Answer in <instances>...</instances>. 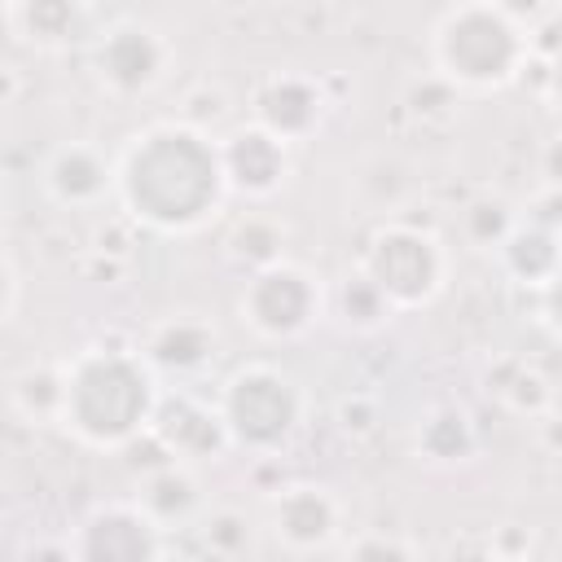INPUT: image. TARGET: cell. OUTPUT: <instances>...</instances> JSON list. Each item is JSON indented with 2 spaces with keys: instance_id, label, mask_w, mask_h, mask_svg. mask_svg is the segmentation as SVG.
Wrapping results in <instances>:
<instances>
[{
  "instance_id": "9a60e30c",
  "label": "cell",
  "mask_w": 562,
  "mask_h": 562,
  "mask_svg": "<svg viewBox=\"0 0 562 562\" xmlns=\"http://www.w3.org/2000/svg\"><path fill=\"white\" fill-rule=\"evenodd\" d=\"M88 0H9V31L40 53H61L88 35Z\"/></svg>"
},
{
  "instance_id": "8992f818",
  "label": "cell",
  "mask_w": 562,
  "mask_h": 562,
  "mask_svg": "<svg viewBox=\"0 0 562 562\" xmlns=\"http://www.w3.org/2000/svg\"><path fill=\"white\" fill-rule=\"evenodd\" d=\"M237 316L263 342H294L325 316V285L312 268L294 259L263 263L246 277L237 294Z\"/></svg>"
},
{
  "instance_id": "ba28073f",
  "label": "cell",
  "mask_w": 562,
  "mask_h": 562,
  "mask_svg": "<svg viewBox=\"0 0 562 562\" xmlns=\"http://www.w3.org/2000/svg\"><path fill=\"white\" fill-rule=\"evenodd\" d=\"M347 514H342V501L325 487V483H307V479H294V483H281L268 492V505H263V527L268 536L285 549V553H329L338 549L342 540V527Z\"/></svg>"
},
{
  "instance_id": "83f0119b",
  "label": "cell",
  "mask_w": 562,
  "mask_h": 562,
  "mask_svg": "<svg viewBox=\"0 0 562 562\" xmlns=\"http://www.w3.org/2000/svg\"><path fill=\"white\" fill-rule=\"evenodd\" d=\"M496 4H501L522 31H527L531 22H540L544 13H553V0H496Z\"/></svg>"
},
{
  "instance_id": "e0dca14e",
  "label": "cell",
  "mask_w": 562,
  "mask_h": 562,
  "mask_svg": "<svg viewBox=\"0 0 562 562\" xmlns=\"http://www.w3.org/2000/svg\"><path fill=\"white\" fill-rule=\"evenodd\" d=\"M136 505L162 527H184L202 514V483H198V465H184V461H162L154 470L140 474V487H136Z\"/></svg>"
},
{
  "instance_id": "8fae6325",
  "label": "cell",
  "mask_w": 562,
  "mask_h": 562,
  "mask_svg": "<svg viewBox=\"0 0 562 562\" xmlns=\"http://www.w3.org/2000/svg\"><path fill=\"white\" fill-rule=\"evenodd\" d=\"M149 435L184 465L220 461L233 448L228 430L220 422V408L189 391H158L154 413H149Z\"/></svg>"
},
{
  "instance_id": "d6986e66",
  "label": "cell",
  "mask_w": 562,
  "mask_h": 562,
  "mask_svg": "<svg viewBox=\"0 0 562 562\" xmlns=\"http://www.w3.org/2000/svg\"><path fill=\"white\" fill-rule=\"evenodd\" d=\"M487 395H496L518 417H549L553 413V382L522 356H501L487 369Z\"/></svg>"
},
{
  "instance_id": "2e32d148",
  "label": "cell",
  "mask_w": 562,
  "mask_h": 562,
  "mask_svg": "<svg viewBox=\"0 0 562 562\" xmlns=\"http://www.w3.org/2000/svg\"><path fill=\"white\" fill-rule=\"evenodd\" d=\"M413 452L435 470H457L479 457V426L461 404H430L413 430Z\"/></svg>"
},
{
  "instance_id": "5bb4252c",
  "label": "cell",
  "mask_w": 562,
  "mask_h": 562,
  "mask_svg": "<svg viewBox=\"0 0 562 562\" xmlns=\"http://www.w3.org/2000/svg\"><path fill=\"white\" fill-rule=\"evenodd\" d=\"M44 189L57 206H97L114 193V158L88 140H66L44 158Z\"/></svg>"
},
{
  "instance_id": "4316f807",
  "label": "cell",
  "mask_w": 562,
  "mask_h": 562,
  "mask_svg": "<svg viewBox=\"0 0 562 562\" xmlns=\"http://www.w3.org/2000/svg\"><path fill=\"white\" fill-rule=\"evenodd\" d=\"M338 426L351 430V435H369L378 426V404L369 395H347L338 404Z\"/></svg>"
},
{
  "instance_id": "30bf717a",
  "label": "cell",
  "mask_w": 562,
  "mask_h": 562,
  "mask_svg": "<svg viewBox=\"0 0 562 562\" xmlns=\"http://www.w3.org/2000/svg\"><path fill=\"white\" fill-rule=\"evenodd\" d=\"M325 114H329V92L316 75L303 70H272L250 92V123H259L285 145L316 136Z\"/></svg>"
},
{
  "instance_id": "52a82bcc",
  "label": "cell",
  "mask_w": 562,
  "mask_h": 562,
  "mask_svg": "<svg viewBox=\"0 0 562 562\" xmlns=\"http://www.w3.org/2000/svg\"><path fill=\"white\" fill-rule=\"evenodd\" d=\"M92 75L97 83L114 97V101H140L154 88L167 83L171 66H176V48L171 40L140 22V18H119L105 31H97L92 40Z\"/></svg>"
},
{
  "instance_id": "7c38bea8",
  "label": "cell",
  "mask_w": 562,
  "mask_h": 562,
  "mask_svg": "<svg viewBox=\"0 0 562 562\" xmlns=\"http://www.w3.org/2000/svg\"><path fill=\"white\" fill-rule=\"evenodd\" d=\"M220 167L228 193L246 202H268L290 180V145L263 132L259 123H237L220 136Z\"/></svg>"
},
{
  "instance_id": "7a4b0ae2",
  "label": "cell",
  "mask_w": 562,
  "mask_h": 562,
  "mask_svg": "<svg viewBox=\"0 0 562 562\" xmlns=\"http://www.w3.org/2000/svg\"><path fill=\"white\" fill-rule=\"evenodd\" d=\"M158 373L136 347H83L66 356V395L57 422L97 452L132 443L154 413Z\"/></svg>"
},
{
  "instance_id": "4fadbf2b",
  "label": "cell",
  "mask_w": 562,
  "mask_h": 562,
  "mask_svg": "<svg viewBox=\"0 0 562 562\" xmlns=\"http://www.w3.org/2000/svg\"><path fill=\"white\" fill-rule=\"evenodd\" d=\"M136 351L145 356V364H149L158 378H162V373H167V378H193V373H202V369L215 360L220 334H215V325H211L206 316L176 312V316L154 321V325L140 334Z\"/></svg>"
},
{
  "instance_id": "cb8c5ba5",
  "label": "cell",
  "mask_w": 562,
  "mask_h": 562,
  "mask_svg": "<svg viewBox=\"0 0 562 562\" xmlns=\"http://www.w3.org/2000/svg\"><path fill=\"white\" fill-rule=\"evenodd\" d=\"M202 544L215 558H241L250 553V518L233 505H215L202 514Z\"/></svg>"
},
{
  "instance_id": "ffe728a7",
  "label": "cell",
  "mask_w": 562,
  "mask_h": 562,
  "mask_svg": "<svg viewBox=\"0 0 562 562\" xmlns=\"http://www.w3.org/2000/svg\"><path fill=\"white\" fill-rule=\"evenodd\" d=\"M325 316H338L356 334H373L395 316V307L382 299V290L360 268H351L325 290Z\"/></svg>"
},
{
  "instance_id": "5b68a950",
  "label": "cell",
  "mask_w": 562,
  "mask_h": 562,
  "mask_svg": "<svg viewBox=\"0 0 562 562\" xmlns=\"http://www.w3.org/2000/svg\"><path fill=\"white\" fill-rule=\"evenodd\" d=\"M356 268L382 290V299L395 312H422L443 294L452 259L435 228H422L408 220H386L369 233Z\"/></svg>"
},
{
  "instance_id": "4dcf8cb0",
  "label": "cell",
  "mask_w": 562,
  "mask_h": 562,
  "mask_svg": "<svg viewBox=\"0 0 562 562\" xmlns=\"http://www.w3.org/2000/svg\"><path fill=\"white\" fill-rule=\"evenodd\" d=\"M88 4H92V0H88Z\"/></svg>"
},
{
  "instance_id": "603a6c76",
  "label": "cell",
  "mask_w": 562,
  "mask_h": 562,
  "mask_svg": "<svg viewBox=\"0 0 562 562\" xmlns=\"http://www.w3.org/2000/svg\"><path fill=\"white\" fill-rule=\"evenodd\" d=\"M457 224H461V237L474 250H496L505 241V233L518 224V211L505 198H474V202H465Z\"/></svg>"
},
{
  "instance_id": "44dd1931",
  "label": "cell",
  "mask_w": 562,
  "mask_h": 562,
  "mask_svg": "<svg viewBox=\"0 0 562 562\" xmlns=\"http://www.w3.org/2000/svg\"><path fill=\"white\" fill-rule=\"evenodd\" d=\"M285 241H290V228L268 215V211H246L228 224V237H224V255L237 263V268H263V263H277L285 259Z\"/></svg>"
},
{
  "instance_id": "6da1fadb",
  "label": "cell",
  "mask_w": 562,
  "mask_h": 562,
  "mask_svg": "<svg viewBox=\"0 0 562 562\" xmlns=\"http://www.w3.org/2000/svg\"><path fill=\"white\" fill-rule=\"evenodd\" d=\"M114 193L132 224L162 237H189L206 228L228 198L220 140L184 119H158L119 149Z\"/></svg>"
},
{
  "instance_id": "484cf974",
  "label": "cell",
  "mask_w": 562,
  "mask_h": 562,
  "mask_svg": "<svg viewBox=\"0 0 562 562\" xmlns=\"http://www.w3.org/2000/svg\"><path fill=\"white\" fill-rule=\"evenodd\" d=\"M347 558H417L422 544L404 540V536H382V531H360L342 544Z\"/></svg>"
},
{
  "instance_id": "d4e9b609",
  "label": "cell",
  "mask_w": 562,
  "mask_h": 562,
  "mask_svg": "<svg viewBox=\"0 0 562 562\" xmlns=\"http://www.w3.org/2000/svg\"><path fill=\"white\" fill-rule=\"evenodd\" d=\"M224 114H228V97H224L220 88L198 83V88H189V92H184V110H180V119H184V123H193V127L211 132Z\"/></svg>"
},
{
  "instance_id": "f546056e",
  "label": "cell",
  "mask_w": 562,
  "mask_h": 562,
  "mask_svg": "<svg viewBox=\"0 0 562 562\" xmlns=\"http://www.w3.org/2000/svg\"><path fill=\"white\" fill-rule=\"evenodd\" d=\"M9 215V184H4V176H0V220Z\"/></svg>"
},
{
  "instance_id": "7402d4cb",
  "label": "cell",
  "mask_w": 562,
  "mask_h": 562,
  "mask_svg": "<svg viewBox=\"0 0 562 562\" xmlns=\"http://www.w3.org/2000/svg\"><path fill=\"white\" fill-rule=\"evenodd\" d=\"M66 395V360H35L9 378V404L26 422H57Z\"/></svg>"
},
{
  "instance_id": "ac0fdd59",
  "label": "cell",
  "mask_w": 562,
  "mask_h": 562,
  "mask_svg": "<svg viewBox=\"0 0 562 562\" xmlns=\"http://www.w3.org/2000/svg\"><path fill=\"white\" fill-rule=\"evenodd\" d=\"M496 259H501V268L514 285L549 290L558 281V228L518 215V224L496 246Z\"/></svg>"
},
{
  "instance_id": "f1b7e54d",
  "label": "cell",
  "mask_w": 562,
  "mask_h": 562,
  "mask_svg": "<svg viewBox=\"0 0 562 562\" xmlns=\"http://www.w3.org/2000/svg\"><path fill=\"white\" fill-rule=\"evenodd\" d=\"M13 307H18V268H13V259L0 250V325L13 316Z\"/></svg>"
},
{
  "instance_id": "277c9868",
  "label": "cell",
  "mask_w": 562,
  "mask_h": 562,
  "mask_svg": "<svg viewBox=\"0 0 562 562\" xmlns=\"http://www.w3.org/2000/svg\"><path fill=\"white\" fill-rule=\"evenodd\" d=\"M215 408L228 430V443L246 457L268 461L281 448H290V439L303 430L307 395L294 373H285L268 360H250L224 378Z\"/></svg>"
},
{
  "instance_id": "3957f363",
  "label": "cell",
  "mask_w": 562,
  "mask_h": 562,
  "mask_svg": "<svg viewBox=\"0 0 562 562\" xmlns=\"http://www.w3.org/2000/svg\"><path fill=\"white\" fill-rule=\"evenodd\" d=\"M527 66V31L496 0H457L430 26V70L452 92H501Z\"/></svg>"
},
{
  "instance_id": "9c48e42d",
  "label": "cell",
  "mask_w": 562,
  "mask_h": 562,
  "mask_svg": "<svg viewBox=\"0 0 562 562\" xmlns=\"http://www.w3.org/2000/svg\"><path fill=\"white\" fill-rule=\"evenodd\" d=\"M66 549L79 562H154L171 544H167V531L132 496V501L92 505L79 518V527L66 536Z\"/></svg>"
}]
</instances>
